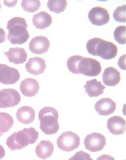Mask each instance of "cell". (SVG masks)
<instances>
[{
  "label": "cell",
  "mask_w": 126,
  "mask_h": 160,
  "mask_svg": "<svg viewBox=\"0 0 126 160\" xmlns=\"http://www.w3.org/2000/svg\"><path fill=\"white\" fill-rule=\"evenodd\" d=\"M28 25L25 19L14 17L8 22L7 29L8 30V40L13 45H22L29 38L27 30Z\"/></svg>",
  "instance_id": "cell-2"
},
{
  "label": "cell",
  "mask_w": 126,
  "mask_h": 160,
  "mask_svg": "<svg viewBox=\"0 0 126 160\" xmlns=\"http://www.w3.org/2000/svg\"><path fill=\"white\" fill-rule=\"evenodd\" d=\"M46 67L45 60L37 57L30 58L26 65L27 71L31 74L34 75L43 73Z\"/></svg>",
  "instance_id": "cell-14"
},
{
  "label": "cell",
  "mask_w": 126,
  "mask_h": 160,
  "mask_svg": "<svg viewBox=\"0 0 126 160\" xmlns=\"http://www.w3.org/2000/svg\"><path fill=\"white\" fill-rule=\"evenodd\" d=\"M21 6L25 11L28 12H35L41 7L39 0H24L22 2Z\"/></svg>",
  "instance_id": "cell-24"
},
{
  "label": "cell",
  "mask_w": 126,
  "mask_h": 160,
  "mask_svg": "<svg viewBox=\"0 0 126 160\" xmlns=\"http://www.w3.org/2000/svg\"><path fill=\"white\" fill-rule=\"evenodd\" d=\"M20 101V95L17 90L11 88L0 90V108L15 107Z\"/></svg>",
  "instance_id": "cell-6"
},
{
  "label": "cell",
  "mask_w": 126,
  "mask_h": 160,
  "mask_svg": "<svg viewBox=\"0 0 126 160\" xmlns=\"http://www.w3.org/2000/svg\"><path fill=\"white\" fill-rule=\"evenodd\" d=\"M84 145L87 150L93 152H98L103 149L106 145V138L99 133L89 134L85 138Z\"/></svg>",
  "instance_id": "cell-7"
},
{
  "label": "cell",
  "mask_w": 126,
  "mask_h": 160,
  "mask_svg": "<svg viewBox=\"0 0 126 160\" xmlns=\"http://www.w3.org/2000/svg\"><path fill=\"white\" fill-rule=\"evenodd\" d=\"M113 17L115 21L120 22H126V5L119 6L114 10Z\"/></svg>",
  "instance_id": "cell-27"
},
{
  "label": "cell",
  "mask_w": 126,
  "mask_h": 160,
  "mask_svg": "<svg viewBox=\"0 0 126 160\" xmlns=\"http://www.w3.org/2000/svg\"><path fill=\"white\" fill-rule=\"evenodd\" d=\"M20 75L18 70L5 64H0V82L3 85H13L19 81Z\"/></svg>",
  "instance_id": "cell-8"
},
{
  "label": "cell",
  "mask_w": 126,
  "mask_h": 160,
  "mask_svg": "<svg viewBox=\"0 0 126 160\" xmlns=\"http://www.w3.org/2000/svg\"><path fill=\"white\" fill-rule=\"evenodd\" d=\"M117 51V47L113 43L103 40L98 44L96 48L97 56L105 60H110L115 58Z\"/></svg>",
  "instance_id": "cell-10"
},
{
  "label": "cell",
  "mask_w": 126,
  "mask_h": 160,
  "mask_svg": "<svg viewBox=\"0 0 126 160\" xmlns=\"http://www.w3.org/2000/svg\"><path fill=\"white\" fill-rule=\"evenodd\" d=\"M53 151V145L49 141H42L36 146L35 149L37 157L43 160L49 158Z\"/></svg>",
  "instance_id": "cell-21"
},
{
  "label": "cell",
  "mask_w": 126,
  "mask_h": 160,
  "mask_svg": "<svg viewBox=\"0 0 126 160\" xmlns=\"http://www.w3.org/2000/svg\"><path fill=\"white\" fill-rule=\"evenodd\" d=\"M84 88H85V92L87 93L90 97H97L102 94L105 88V86L102 85L101 82L95 79L87 81Z\"/></svg>",
  "instance_id": "cell-19"
},
{
  "label": "cell",
  "mask_w": 126,
  "mask_h": 160,
  "mask_svg": "<svg viewBox=\"0 0 126 160\" xmlns=\"http://www.w3.org/2000/svg\"><path fill=\"white\" fill-rule=\"evenodd\" d=\"M39 138V133L35 128H25L22 130L15 132L7 139L6 144L13 151L21 150L29 144H33Z\"/></svg>",
  "instance_id": "cell-1"
},
{
  "label": "cell",
  "mask_w": 126,
  "mask_h": 160,
  "mask_svg": "<svg viewBox=\"0 0 126 160\" xmlns=\"http://www.w3.org/2000/svg\"><path fill=\"white\" fill-rule=\"evenodd\" d=\"M102 40H103L102 39L98 38H93L88 40L86 45V48L90 55L97 56L96 54V48L98 44Z\"/></svg>",
  "instance_id": "cell-28"
},
{
  "label": "cell",
  "mask_w": 126,
  "mask_h": 160,
  "mask_svg": "<svg viewBox=\"0 0 126 160\" xmlns=\"http://www.w3.org/2000/svg\"><path fill=\"white\" fill-rule=\"evenodd\" d=\"M16 117L19 122L28 125L33 122L35 118V112L34 109L28 106H23L17 110Z\"/></svg>",
  "instance_id": "cell-18"
},
{
  "label": "cell",
  "mask_w": 126,
  "mask_h": 160,
  "mask_svg": "<svg viewBox=\"0 0 126 160\" xmlns=\"http://www.w3.org/2000/svg\"><path fill=\"white\" fill-rule=\"evenodd\" d=\"M80 74L89 77L99 75L101 72L100 63L97 60L90 58H83L78 64Z\"/></svg>",
  "instance_id": "cell-5"
},
{
  "label": "cell",
  "mask_w": 126,
  "mask_h": 160,
  "mask_svg": "<svg viewBox=\"0 0 126 160\" xmlns=\"http://www.w3.org/2000/svg\"><path fill=\"white\" fill-rule=\"evenodd\" d=\"M114 37L117 42L122 45H125L126 43V26L117 27L114 32Z\"/></svg>",
  "instance_id": "cell-26"
},
{
  "label": "cell",
  "mask_w": 126,
  "mask_h": 160,
  "mask_svg": "<svg viewBox=\"0 0 126 160\" xmlns=\"http://www.w3.org/2000/svg\"><path fill=\"white\" fill-rule=\"evenodd\" d=\"M40 121L41 130L47 135L56 133L59 129L58 123L59 114L54 108L46 107L41 109L38 114Z\"/></svg>",
  "instance_id": "cell-3"
},
{
  "label": "cell",
  "mask_w": 126,
  "mask_h": 160,
  "mask_svg": "<svg viewBox=\"0 0 126 160\" xmlns=\"http://www.w3.org/2000/svg\"><path fill=\"white\" fill-rule=\"evenodd\" d=\"M79 136L72 131H67L62 134L57 140V145L59 149L70 152L76 149L80 145Z\"/></svg>",
  "instance_id": "cell-4"
},
{
  "label": "cell",
  "mask_w": 126,
  "mask_h": 160,
  "mask_svg": "<svg viewBox=\"0 0 126 160\" xmlns=\"http://www.w3.org/2000/svg\"><path fill=\"white\" fill-rule=\"evenodd\" d=\"M5 151L3 147L0 145V159H2L5 157Z\"/></svg>",
  "instance_id": "cell-33"
},
{
  "label": "cell",
  "mask_w": 126,
  "mask_h": 160,
  "mask_svg": "<svg viewBox=\"0 0 126 160\" xmlns=\"http://www.w3.org/2000/svg\"><path fill=\"white\" fill-rule=\"evenodd\" d=\"M95 110L100 115L108 116L115 111L116 103L112 99L105 98L99 100L95 103Z\"/></svg>",
  "instance_id": "cell-12"
},
{
  "label": "cell",
  "mask_w": 126,
  "mask_h": 160,
  "mask_svg": "<svg viewBox=\"0 0 126 160\" xmlns=\"http://www.w3.org/2000/svg\"><path fill=\"white\" fill-rule=\"evenodd\" d=\"M96 160H115V159L109 155L104 154L98 157Z\"/></svg>",
  "instance_id": "cell-32"
},
{
  "label": "cell",
  "mask_w": 126,
  "mask_h": 160,
  "mask_svg": "<svg viewBox=\"0 0 126 160\" xmlns=\"http://www.w3.org/2000/svg\"><path fill=\"white\" fill-rule=\"evenodd\" d=\"M68 3L67 1H48L47 6L51 12L59 14L65 11Z\"/></svg>",
  "instance_id": "cell-23"
},
{
  "label": "cell",
  "mask_w": 126,
  "mask_h": 160,
  "mask_svg": "<svg viewBox=\"0 0 126 160\" xmlns=\"http://www.w3.org/2000/svg\"><path fill=\"white\" fill-rule=\"evenodd\" d=\"M102 79L104 85L109 87H114L120 81V73L115 68L108 67L104 70Z\"/></svg>",
  "instance_id": "cell-17"
},
{
  "label": "cell",
  "mask_w": 126,
  "mask_h": 160,
  "mask_svg": "<svg viewBox=\"0 0 126 160\" xmlns=\"http://www.w3.org/2000/svg\"><path fill=\"white\" fill-rule=\"evenodd\" d=\"M83 58L82 56L79 55L73 56L68 58L67 62V67L71 72L79 74L78 69V64Z\"/></svg>",
  "instance_id": "cell-25"
},
{
  "label": "cell",
  "mask_w": 126,
  "mask_h": 160,
  "mask_svg": "<svg viewBox=\"0 0 126 160\" xmlns=\"http://www.w3.org/2000/svg\"><path fill=\"white\" fill-rule=\"evenodd\" d=\"M68 160H93L90 158V155L83 151H80L75 154Z\"/></svg>",
  "instance_id": "cell-29"
},
{
  "label": "cell",
  "mask_w": 126,
  "mask_h": 160,
  "mask_svg": "<svg viewBox=\"0 0 126 160\" xmlns=\"http://www.w3.org/2000/svg\"><path fill=\"white\" fill-rule=\"evenodd\" d=\"M88 19L93 25L102 26L108 23L109 15L107 10L101 7H94L89 11Z\"/></svg>",
  "instance_id": "cell-9"
},
{
  "label": "cell",
  "mask_w": 126,
  "mask_h": 160,
  "mask_svg": "<svg viewBox=\"0 0 126 160\" xmlns=\"http://www.w3.org/2000/svg\"><path fill=\"white\" fill-rule=\"evenodd\" d=\"M4 54L7 56L9 62H13L15 65L24 63L28 57L25 49L19 47L10 48L9 51L4 52Z\"/></svg>",
  "instance_id": "cell-16"
},
{
  "label": "cell",
  "mask_w": 126,
  "mask_h": 160,
  "mask_svg": "<svg viewBox=\"0 0 126 160\" xmlns=\"http://www.w3.org/2000/svg\"><path fill=\"white\" fill-rule=\"evenodd\" d=\"M14 123L11 116L7 113L0 112V137L10 130Z\"/></svg>",
  "instance_id": "cell-22"
},
{
  "label": "cell",
  "mask_w": 126,
  "mask_h": 160,
  "mask_svg": "<svg viewBox=\"0 0 126 160\" xmlns=\"http://www.w3.org/2000/svg\"><path fill=\"white\" fill-rule=\"evenodd\" d=\"M118 64L120 68L123 70H126V54L124 55L119 58Z\"/></svg>",
  "instance_id": "cell-30"
},
{
  "label": "cell",
  "mask_w": 126,
  "mask_h": 160,
  "mask_svg": "<svg viewBox=\"0 0 126 160\" xmlns=\"http://www.w3.org/2000/svg\"><path fill=\"white\" fill-rule=\"evenodd\" d=\"M1 3H0V9H1Z\"/></svg>",
  "instance_id": "cell-34"
},
{
  "label": "cell",
  "mask_w": 126,
  "mask_h": 160,
  "mask_svg": "<svg viewBox=\"0 0 126 160\" xmlns=\"http://www.w3.org/2000/svg\"><path fill=\"white\" fill-rule=\"evenodd\" d=\"M7 39V34L3 28H0V43L5 42Z\"/></svg>",
  "instance_id": "cell-31"
},
{
  "label": "cell",
  "mask_w": 126,
  "mask_h": 160,
  "mask_svg": "<svg viewBox=\"0 0 126 160\" xmlns=\"http://www.w3.org/2000/svg\"><path fill=\"white\" fill-rule=\"evenodd\" d=\"M52 22L51 16L44 11L35 14L33 18V24L38 29H45L52 25Z\"/></svg>",
  "instance_id": "cell-20"
},
{
  "label": "cell",
  "mask_w": 126,
  "mask_h": 160,
  "mask_svg": "<svg viewBox=\"0 0 126 160\" xmlns=\"http://www.w3.org/2000/svg\"><path fill=\"white\" fill-rule=\"evenodd\" d=\"M50 47V42L47 37L36 36L29 42V49L35 54H42L47 52Z\"/></svg>",
  "instance_id": "cell-11"
},
{
  "label": "cell",
  "mask_w": 126,
  "mask_h": 160,
  "mask_svg": "<svg viewBox=\"0 0 126 160\" xmlns=\"http://www.w3.org/2000/svg\"><path fill=\"white\" fill-rule=\"evenodd\" d=\"M107 126L109 132L115 135L122 134L126 132V121L120 116H115L109 118Z\"/></svg>",
  "instance_id": "cell-13"
},
{
  "label": "cell",
  "mask_w": 126,
  "mask_h": 160,
  "mask_svg": "<svg viewBox=\"0 0 126 160\" xmlns=\"http://www.w3.org/2000/svg\"><path fill=\"white\" fill-rule=\"evenodd\" d=\"M39 86L38 82L32 78H27L22 82L20 89L22 93L26 97H31L36 95L39 91Z\"/></svg>",
  "instance_id": "cell-15"
}]
</instances>
